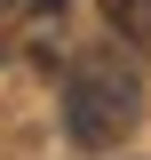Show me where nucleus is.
<instances>
[{"label":"nucleus","mask_w":151,"mask_h":160,"mask_svg":"<svg viewBox=\"0 0 151 160\" xmlns=\"http://www.w3.org/2000/svg\"><path fill=\"white\" fill-rule=\"evenodd\" d=\"M135 120H143V80L119 48H95L64 72V136L80 152H112Z\"/></svg>","instance_id":"nucleus-1"},{"label":"nucleus","mask_w":151,"mask_h":160,"mask_svg":"<svg viewBox=\"0 0 151 160\" xmlns=\"http://www.w3.org/2000/svg\"><path fill=\"white\" fill-rule=\"evenodd\" d=\"M95 8H103V24L119 32V48L151 56V0H95Z\"/></svg>","instance_id":"nucleus-2"}]
</instances>
